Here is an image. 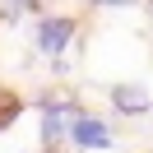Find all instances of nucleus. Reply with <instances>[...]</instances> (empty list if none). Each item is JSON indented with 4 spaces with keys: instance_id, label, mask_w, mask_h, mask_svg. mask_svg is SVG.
Instances as JSON below:
<instances>
[{
    "instance_id": "nucleus-7",
    "label": "nucleus",
    "mask_w": 153,
    "mask_h": 153,
    "mask_svg": "<svg viewBox=\"0 0 153 153\" xmlns=\"http://www.w3.org/2000/svg\"><path fill=\"white\" fill-rule=\"evenodd\" d=\"M149 14H153V0H149Z\"/></svg>"
},
{
    "instance_id": "nucleus-3",
    "label": "nucleus",
    "mask_w": 153,
    "mask_h": 153,
    "mask_svg": "<svg viewBox=\"0 0 153 153\" xmlns=\"http://www.w3.org/2000/svg\"><path fill=\"white\" fill-rule=\"evenodd\" d=\"M70 139H74V149H111V130H107V121H102V116H79V121L74 125H70Z\"/></svg>"
},
{
    "instance_id": "nucleus-5",
    "label": "nucleus",
    "mask_w": 153,
    "mask_h": 153,
    "mask_svg": "<svg viewBox=\"0 0 153 153\" xmlns=\"http://www.w3.org/2000/svg\"><path fill=\"white\" fill-rule=\"evenodd\" d=\"M23 107H28V102H23V93H19V88L0 84V130H10V125L23 116Z\"/></svg>"
},
{
    "instance_id": "nucleus-6",
    "label": "nucleus",
    "mask_w": 153,
    "mask_h": 153,
    "mask_svg": "<svg viewBox=\"0 0 153 153\" xmlns=\"http://www.w3.org/2000/svg\"><path fill=\"white\" fill-rule=\"evenodd\" d=\"M88 5H139V0H88Z\"/></svg>"
},
{
    "instance_id": "nucleus-1",
    "label": "nucleus",
    "mask_w": 153,
    "mask_h": 153,
    "mask_svg": "<svg viewBox=\"0 0 153 153\" xmlns=\"http://www.w3.org/2000/svg\"><path fill=\"white\" fill-rule=\"evenodd\" d=\"M37 107H42V125H37L42 149H56L60 139H70V125L84 116V102H79L74 93H60V88L42 93V97H37Z\"/></svg>"
},
{
    "instance_id": "nucleus-8",
    "label": "nucleus",
    "mask_w": 153,
    "mask_h": 153,
    "mask_svg": "<svg viewBox=\"0 0 153 153\" xmlns=\"http://www.w3.org/2000/svg\"><path fill=\"white\" fill-rule=\"evenodd\" d=\"M5 5H10V0H5Z\"/></svg>"
},
{
    "instance_id": "nucleus-2",
    "label": "nucleus",
    "mask_w": 153,
    "mask_h": 153,
    "mask_svg": "<svg viewBox=\"0 0 153 153\" xmlns=\"http://www.w3.org/2000/svg\"><path fill=\"white\" fill-rule=\"evenodd\" d=\"M74 28H79V23L70 19V14H42L37 28H33V42H37V51H42L47 60H56V56H65V51H70Z\"/></svg>"
},
{
    "instance_id": "nucleus-4",
    "label": "nucleus",
    "mask_w": 153,
    "mask_h": 153,
    "mask_svg": "<svg viewBox=\"0 0 153 153\" xmlns=\"http://www.w3.org/2000/svg\"><path fill=\"white\" fill-rule=\"evenodd\" d=\"M107 97H111V107L121 116H149L153 111V97L144 93V84H116Z\"/></svg>"
}]
</instances>
